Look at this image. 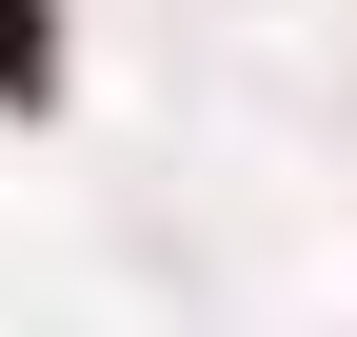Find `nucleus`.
Segmentation results:
<instances>
[{
    "instance_id": "nucleus-1",
    "label": "nucleus",
    "mask_w": 357,
    "mask_h": 337,
    "mask_svg": "<svg viewBox=\"0 0 357 337\" xmlns=\"http://www.w3.org/2000/svg\"><path fill=\"white\" fill-rule=\"evenodd\" d=\"M0 100H20V119L60 100V20H40V0H0Z\"/></svg>"
}]
</instances>
